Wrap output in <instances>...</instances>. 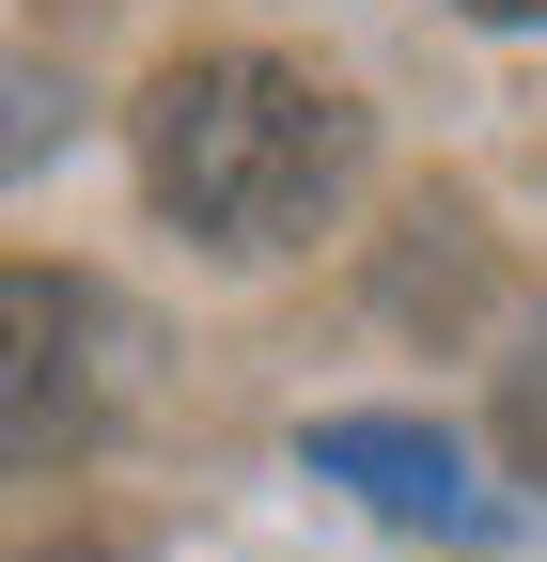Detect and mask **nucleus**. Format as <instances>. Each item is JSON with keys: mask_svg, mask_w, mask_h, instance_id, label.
I'll return each instance as SVG.
<instances>
[{"mask_svg": "<svg viewBox=\"0 0 547 562\" xmlns=\"http://www.w3.org/2000/svg\"><path fill=\"white\" fill-rule=\"evenodd\" d=\"M142 188L157 220L203 250H313L360 188V110L313 79V63H266V47H203L142 94Z\"/></svg>", "mask_w": 547, "mask_h": 562, "instance_id": "obj_1", "label": "nucleus"}, {"mask_svg": "<svg viewBox=\"0 0 547 562\" xmlns=\"http://www.w3.org/2000/svg\"><path fill=\"white\" fill-rule=\"evenodd\" d=\"M125 328L110 281L79 266H0V469H47V453H94L110 406H125Z\"/></svg>", "mask_w": 547, "mask_h": 562, "instance_id": "obj_2", "label": "nucleus"}, {"mask_svg": "<svg viewBox=\"0 0 547 562\" xmlns=\"http://www.w3.org/2000/svg\"><path fill=\"white\" fill-rule=\"evenodd\" d=\"M313 469H328V484H360V501H376V516H406V531H501V501L454 469V438H438V422L345 406V422H313Z\"/></svg>", "mask_w": 547, "mask_h": 562, "instance_id": "obj_3", "label": "nucleus"}, {"mask_svg": "<svg viewBox=\"0 0 547 562\" xmlns=\"http://www.w3.org/2000/svg\"><path fill=\"white\" fill-rule=\"evenodd\" d=\"M47 140H63V79H47V63H16V47H0V172H32Z\"/></svg>", "mask_w": 547, "mask_h": 562, "instance_id": "obj_4", "label": "nucleus"}, {"mask_svg": "<svg viewBox=\"0 0 547 562\" xmlns=\"http://www.w3.org/2000/svg\"><path fill=\"white\" fill-rule=\"evenodd\" d=\"M501 453H516V469L547 484V344H532L516 375H501Z\"/></svg>", "mask_w": 547, "mask_h": 562, "instance_id": "obj_5", "label": "nucleus"}, {"mask_svg": "<svg viewBox=\"0 0 547 562\" xmlns=\"http://www.w3.org/2000/svg\"><path fill=\"white\" fill-rule=\"evenodd\" d=\"M454 16H501V32H532V16H547V0H454Z\"/></svg>", "mask_w": 547, "mask_h": 562, "instance_id": "obj_6", "label": "nucleus"}]
</instances>
